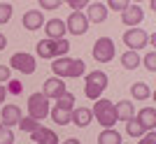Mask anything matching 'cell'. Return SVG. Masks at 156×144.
I'll return each mask as SVG.
<instances>
[{
  "instance_id": "1",
  "label": "cell",
  "mask_w": 156,
  "mask_h": 144,
  "mask_svg": "<svg viewBox=\"0 0 156 144\" xmlns=\"http://www.w3.org/2000/svg\"><path fill=\"white\" fill-rule=\"evenodd\" d=\"M51 70H54V74L56 77H82L84 74V70H86V65H84V60L82 58H56L54 60V65H51Z\"/></svg>"
},
{
  "instance_id": "2",
  "label": "cell",
  "mask_w": 156,
  "mask_h": 144,
  "mask_svg": "<svg viewBox=\"0 0 156 144\" xmlns=\"http://www.w3.org/2000/svg\"><path fill=\"white\" fill-rule=\"evenodd\" d=\"M70 51L68 39H42L37 42V56L40 58H56V56H65Z\"/></svg>"
},
{
  "instance_id": "3",
  "label": "cell",
  "mask_w": 156,
  "mask_h": 144,
  "mask_svg": "<svg viewBox=\"0 0 156 144\" xmlns=\"http://www.w3.org/2000/svg\"><path fill=\"white\" fill-rule=\"evenodd\" d=\"M91 114L98 118V121H100V125H105V128H112V125L117 123V111H114V102H110V100H98Z\"/></svg>"
},
{
  "instance_id": "4",
  "label": "cell",
  "mask_w": 156,
  "mask_h": 144,
  "mask_svg": "<svg viewBox=\"0 0 156 144\" xmlns=\"http://www.w3.org/2000/svg\"><path fill=\"white\" fill-rule=\"evenodd\" d=\"M107 88V74L100 70H93L89 77H86V86H84V93L86 98H100V93Z\"/></svg>"
},
{
  "instance_id": "5",
  "label": "cell",
  "mask_w": 156,
  "mask_h": 144,
  "mask_svg": "<svg viewBox=\"0 0 156 144\" xmlns=\"http://www.w3.org/2000/svg\"><path fill=\"white\" fill-rule=\"evenodd\" d=\"M28 111H30V116L35 121L40 118H47L51 111H49V100L42 95V93H33L30 98H28Z\"/></svg>"
},
{
  "instance_id": "6",
  "label": "cell",
  "mask_w": 156,
  "mask_h": 144,
  "mask_svg": "<svg viewBox=\"0 0 156 144\" xmlns=\"http://www.w3.org/2000/svg\"><path fill=\"white\" fill-rule=\"evenodd\" d=\"M91 53H93V58H96L98 63H110V60L114 58V42H112L110 37H98Z\"/></svg>"
},
{
  "instance_id": "7",
  "label": "cell",
  "mask_w": 156,
  "mask_h": 144,
  "mask_svg": "<svg viewBox=\"0 0 156 144\" xmlns=\"http://www.w3.org/2000/svg\"><path fill=\"white\" fill-rule=\"evenodd\" d=\"M124 42H126V46H128L130 51L137 53L142 46H147L149 35H147V30H142V28H130L128 33H124Z\"/></svg>"
},
{
  "instance_id": "8",
  "label": "cell",
  "mask_w": 156,
  "mask_h": 144,
  "mask_svg": "<svg viewBox=\"0 0 156 144\" xmlns=\"http://www.w3.org/2000/svg\"><path fill=\"white\" fill-rule=\"evenodd\" d=\"M9 65H12L14 70L23 72V74H33V72L37 70V65H35V56H30V53H26V51L14 53L12 60H9Z\"/></svg>"
},
{
  "instance_id": "9",
  "label": "cell",
  "mask_w": 156,
  "mask_h": 144,
  "mask_svg": "<svg viewBox=\"0 0 156 144\" xmlns=\"http://www.w3.org/2000/svg\"><path fill=\"white\" fill-rule=\"evenodd\" d=\"M65 30H70L72 35H84L89 30V21H86L84 12H72L68 16V23H65Z\"/></svg>"
},
{
  "instance_id": "10",
  "label": "cell",
  "mask_w": 156,
  "mask_h": 144,
  "mask_svg": "<svg viewBox=\"0 0 156 144\" xmlns=\"http://www.w3.org/2000/svg\"><path fill=\"white\" fill-rule=\"evenodd\" d=\"M65 93H68V88H65L63 79H58V77L47 79V81H44V86H42V95H44L47 100H49V98L58 100L61 95H65Z\"/></svg>"
},
{
  "instance_id": "11",
  "label": "cell",
  "mask_w": 156,
  "mask_h": 144,
  "mask_svg": "<svg viewBox=\"0 0 156 144\" xmlns=\"http://www.w3.org/2000/svg\"><path fill=\"white\" fill-rule=\"evenodd\" d=\"M30 137H33V142H35V144H58L56 132L49 130V128H44V125H40L37 130H33Z\"/></svg>"
},
{
  "instance_id": "12",
  "label": "cell",
  "mask_w": 156,
  "mask_h": 144,
  "mask_svg": "<svg viewBox=\"0 0 156 144\" xmlns=\"http://www.w3.org/2000/svg\"><path fill=\"white\" fill-rule=\"evenodd\" d=\"M21 109L16 105H7V107H2V125L5 128H12V125H19V121H21Z\"/></svg>"
},
{
  "instance_id": "13",
  "label": "cell",
  "mask_w": 156,
  "mask_h": 144,
  "mask_svg": "<svg viewBox=\"0 0 156 144\" xmlns=\"http://www.w3.org/2000/svg\"><path fill=\"white\" fill-rule=\"evenodd\" d=\"M44 30H47V39H63V35H65V21H61V19L47 21Z\"/></svg>"
},
{
  "instance_id": "14",
  "label": "cell",
  "mask_w": 156,
  "mask_h": 144,
  "mask_svg": "<svg viewBox=\"0 0 156 144\" xmlns=\"http://www.w3.org/2000/svg\"><path fill=\"white\" fill-rule=\"evenodd\" d=\"M142 19H144V14L137 5H128L124 12H121V21H124L126 26H137Z\"/></svg>"
},
{
  "instance_id": "15",
  "label": "cell",
  "mask_w": 156,
  "mask_h": 144,
  "mask_svg": "<svg viewBox=\"0 0 156 144\" xmlns=\"http://www.w3.org/2000/svg\"><path fill=\"white\" fill-rule=\"evenodd\" d=\"M107 19V7L100 5V2H93L89 5V12H86V21L89 23H103Z\"/></svg>"
},
{
  "instance_id": "16",
  "label": "cell",
  "mask_w": 156,
  "mask_h": 144,
  "mask_svg": "<svg viewBox=\"0 0 156 144\" xmlns=\"http://www.w3.org/2000/svg\"><path fill=\"white\" fill-rule=\"evenodd\" d=\"M137 123L142 125L144 130H154V125H156V109H154V107H144V109H140V114H137Z\"/></svg>"
},
{
  "instance_id": "17",
  "label": "cell",
  "mask_w": 156,
  "mask_h": 144,
  "mask_svg": "<svg viewBox=\"0 0 156 144\" xmlns=\"http://www.w3.org/2000/svg\"><path fill=\"white\" fill-rule=\"evenodd\" d=\"M42 23H44V14H42V12L30 9V12L23 14V28H26V30H37Z\"/></svg>"
},
{
  "instance_id": "18",
  "label": "cell",
  "mask_w": 156,
  "mask_h": 144,
  "mask_svg": "<svg viewBox=\"0 0 156 144\" xmlns=\"http://www.w3.org/2000/svg\"><path fill=\"white\" fill-rule=\"evenodd\" d=\"M91 118H93V114H91L89 107H77V109H72V123L79 125V128H86V125L91 123Z\"/></svg>"
},
{
  "instance_id": "19",
  "label": "cell",
  "mask_w": 156,
  "mask_h": 144,
  "mask_svg": "<svg viewBox=\"0 0 156 144\" xmlns=\"http://www.w3.org/2000/svg\"><path fill=\"white\" fill-rule=\"evenodd\" d=\"M114 111H117V121H128V118H133V105H130L128 100H121V102H117L114 105Z\"/></svg>"
},
{
  "instance_id": "20",
  "label": "cell",
  "mask_w": 156,
  "mask_h": 144,
  "mask_svg": "<svg viewBox=\"0 0 156 144\" xmlns=\"http://www.w3.org/2000/svg\"><path fill=\"white\" fill-rule=\"evenodd\" d=\"M98 144H121V135H119L114 128H105V130L98 135Z\"/></svg>"
},
{
  "instance_id": "21",
  "label": "cell",
  "mask_w": 156,
  "mask_h": 144,
  "mask_svg": "<svg viewBox=\"0 0 156 144\" xmlns=\"http://www.w3.org/2000/svg\"><path fill=\"white\" fill-rule=\"evenodd\" d=\"M130 93H133V98H135V100H147L151 95V86H147L144 81H137V84H133Z\"/></svg>"
},
{
  "instance_id": "22",
  "label": "cell",
  "mask_w": 156,
  "mask_h": 144,
  "mask_svg": "<svg viewBox=\"0 0 156 144\" xmlns=\"http://www.w3.org/2000/svg\"><path fill=\"white\" fill-rule=\"evenodd\" d=\"M54 121L58 125H68L72 121V109H61V107H54Z\"/></svg>"
},
{
  "instance_id": "23",
  "label": "cell",
  "mask_w": 156,
  "mask_h": 144,
  "mask_svg": "<svg viewBox=\"0 0 156 144\" xmlns=\"http://www.w3.org/2000/svg\"><path fill=\"white\" fill-rule=\"evenodd\" d=\"M121 65L128 67V70H135V67L140 65V56H137L135 51H126L124 56H121Z\"/></svg>"
},
{
  "instance_id": "24",
  "label": "cell",
  "mask_w": 156,
  "mask_h": 144,
  "mask_svg": "<svg viewBox=\"0 0 156 144\" xmlns=\"http://www.w3.org/2000/svg\"><path fill=\"white\" fill-rule=\"evenodd\" d=\"M126 130H128L130 137H142L144 132H147L142 125L137 123V118H128V121H126Z\"/></svg>"
},
{
  "instance_id": "25",
  "label": "cell",
  "mask_w": 156,
  "mask_h": 144,
  "mask_svg": "<svg viewBox=\"0 0 156 144\" xmlns=\"http://www.w3.org/2000/svg\"><path fill=\"white\" fill-rule=\"evenodd\" d=\"M72 105H75V95H72L70 91L56 100V107H61V109H72Z\"/></svg>"
},
{
  "instance_id": "26",
  "label": "cell",
  "mask_w": 156,
  "mask_h": 144,
  "mask_svg": "<svg viewBox=\"0 0 156 144\" xmlns=\"http://www.w3.org/2000/svg\"><path fill=\"white\" fill-rule=\"evenodd\" d=\"M19 128L23 132H33V130H37V128H40V123L33 116H28V118H21V121H19Z\"/></svg>"
},
{
  "instance_id": "27",
  "label": "cell",
  "mask_w": 156,
  "mask_h": 144,
  "mask_svg": "<svg viewBox=\"0 0 156 144\" xmlns=\"http://www.w3.org/2000/svg\"><path fill=\"white\" fill-rule=\"evenodd\" d=\"M0 144H14V132L0 123Z\"/></svg>"
},
{
  "instance_id": "28",
  "label": "cell",
  "mask_w": 156,
  "mask_h": 144,
  "mask_svg": "<svg viewBox=\"0 0 156 144\" xmlns=\"http://www.w3.org/2000/svg\"><path fill=\"white\" fill-rule=\"evenodd\" d=\"M12 16V5L9 2H0V23H7Z\"/></svg>"
},
{
  "instance_id": "29",
  "label": "cell",
  "mask_w": 156,
  "mask_h": 144,
  "mask_svg": "<svg viewBox=\"0 0 156 144\" xmlns=\"http://www.w3.org/2000/svg\"><path fill=\"white\" fill-rule=\"evenodd\" d=\"M144 65H147V70H149V72H156V51H149V53H147Z\"/></svg>"
},
{
  "instance_id": "30",
  "label": "cell",
  "mask_w": 156,
  "mask_h": 144,
  "mask_svg": "<svg viewBox=\"0 0 156 144\" xmlns=\"http://www.w3.org/2000/svg\"><path fill=\"white\" fill-rule=\"evenodd\" d=\"M40 5L44 7V9H58V7L63 5V2H61V0H42Z\"/></svg>"
},
{
  "instance_id": "31",
  "label": "cell",
  "mask_w": 156,
  "mask_h": 144,
  "mask_svg": "<svg viewBox=\"0 0 156 144\" xmlns=\"http://www.w3.org/2000/svg\"><path fill=\"white\" fill-rule=\"evenodd\" d=\"M7 91H9V93H14V95H19V93L23 91V86H21V81H9Z\"/></svg>"
},
{
  "instance_id": "32",
  "label": "cell",
  "mask_w": 156,
  "mask_h": 144,
  "mask_svg": "<svg viewBox=\"0 0 156 144\" xmlns=\"http://www.w3.org/2000/svg\"><path fill=\"white\" fill-rule=\"evenodd\" d=\"M89 5V0H70V7H72V12H79L82 7Z\"/></svg>"
},
{
  "instance_id": "33",
  "label": "cell",
  "mask_w": 156,
  "mask_h": 144,
  "mask_svg": "<svg viewBox=\"0 0 156 144\" xmlns=\"http://www.w3.org/2000/svg\"><path fill=\"white\" fill-rule=\"evenodd\" d=\"M110 7H112V9H117V12H124L126 7H128V2H121V0H112Z\"/></svg>"
},
{
  "instance_id": "34",
  "label": "cell",
  "mask_w": 156,
  "mask_h": 144,
  "mask_svg": "<svg viewBox=\"0 0 156 144\" xmlns=\"http://www.w3.org/2000/svg\"><path fill=\"white\" fill-rule=\"evenodd\" d=\"M137 144H156V135H154V130H149V132H147V137L140 139Z\"/></svg>"
},
{
  "instance_id": "35",
  "label": "cell",
  "mask_w": 156,
  "mask_h": 144,
  "mask_svg": "<svg viewBox=\"0 0 156 144\" xmlns=\"http://www.w3.org/2000/svg\"><path fill=\"white\" fill-rule=\"evenodd\" d=\"M0 81H9V67L0 65Z\"/></svg>"
},
{
  "instance_id": "36",
  "label": "cell",
  "mask_w": 156,
  "mask_h": 144,
  "mask_svg": "<svg viewBox=\"0 0 156 144\" xmlns=\"http://www.w3.org/2000/svg\"><path fill=\"white\" fill-rule=\"evenodd\" d=\"M5 46H7V37H5V35H2V33H0V51H2Z\"/></svg>"
},
{
  "instance_id": "37",
  "label": "cell",
  "mask_w": 156,
  "mask_h": 144,
  "mask_svg": "<svg viewBox=\"0 0 156 144\" xmlns=\"http://www.w3.org/2000/svg\"><path fill=\"white\" fill-rule=\"evenodd\" d=\"M63 144H82V142H79V139L77 137H70V139H65V142Z\"/></svg>"
},
{
  "instance_id": "38",
  "label": "cell",
  "mask_w": 156,
  "mask_h": 144,
  "mask_svg": "<svg viewBox=\"0 0 156 144\" xmlns=\"http://www.w3.org/2000/svg\"><path fill=\"white\" fill-rule=\"evenodd\" d=\"M5 95H7V88H2V86H0V102L5 100Z\"/></svg>"
}]
</instances>
